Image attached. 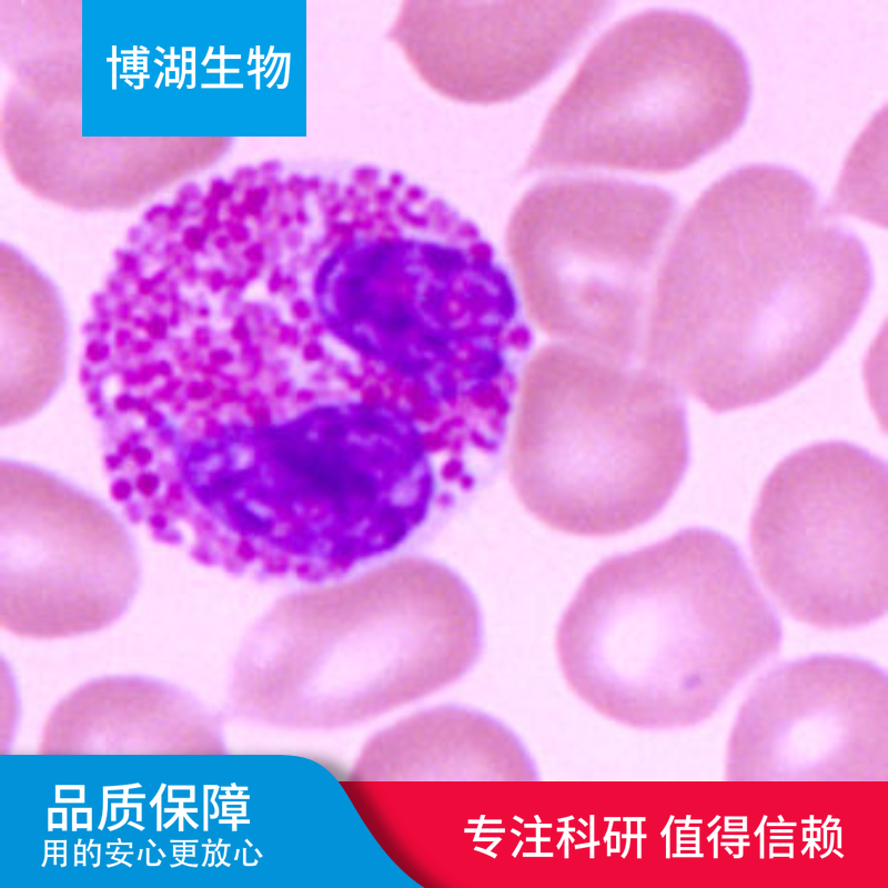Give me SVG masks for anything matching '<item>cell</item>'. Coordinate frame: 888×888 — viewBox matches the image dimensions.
I'll list each match as a JSON object with an SVG mask.
<instances>
[{
    "instance_id": "3957f363",
    "label": "cell",
    "mask_w": 888,
    "mask_h": 888,
    "mask_svg": "<svg viewBox=\"0 0 888 888\" xmlns=\"http://www.w3.org/2000/svg\"><path fill=\"white\" fill-rule=\"evenodd\" d=\"M750 98L745 54L718 24L690 11H642L589 50L526 170L676 172L726 143Z\"/></svg>"
},
{
    "instance_id": "7a4b0ae2",
    "label": "cell",
    "mask_w": 888,
    "mask_h": 888,
    "mask_svg": "<svg viewBox=\"0 0 888 888\" xmlns=\"http://www.w3.org/2000/svg\"><path fill=\"white\" fill-rule=\"evenodd\" d=\"M780 636L738 546L690 527L595 566L561 618L557 648L585 682L698 687L741 676Z\"/></svg>"
},
{
    "instance_id": "ba28073f",
    "label": "cell",
    "mask_w": 888,
    "mask_h": 888,
    "mask_svg": "<svg viewBox=\"0 0 888 888\" xmlns=\"http://www.w3.org/2000/svg\"><path fill=\"white\" fill-rule=\"evenodd\" d=\"M677 208L673 193L657 185L607 176L549 179L517 204L508 249L527 272L618 275L638 286Z\"/></svg>"
},
{
    "instance_id": "52a82bcc",
    "label": "cell",
    "mask_w": 888,
    "mask_h": 888,
    "mask_svg": "<svg viewBox=\"0 0 888 888\" xmlns=\"http://www.w3.org/2000/svg\"><path fill=\"white\" fill-rule=\"evenodd\" d=\"M606 1L433 2L413 22L415 54L443 93L488 104L556 70L608 12Z\"/></svg>"
},
{
    "instance_id": "8992f818",
    "label": "cell",
    "mask_w": 888,
    "mask_h": 888,
    "mask_svg": "<svg viewBox=\"0 0 888 888\" xmlns=\"http://www.w3.org/2000/svg\"><path fill=\"white\" fill-rule=\"evenodd\" d=\"M140 582L132 537L118 516L42 468L0 465V623L31 638L103 629Z\"/></svg>"
},
{
    "instance_id": "6da1fadb",
    "label": "cell",
    "mask_w": 888,
    "mask_h": 888,
    "mask_svg": "<svg viewBox=\"0 0 888 888\" xmlns=\"http://www.w3.org/2000/svg\"><path fill=\"white\" fill-rule=\"evenodd\" d=\"M871 285L867 249L808 179L743 165L700 194L670 241L646 360L713 412L757 405L826 362Z\"/></svg>"
},
{
    "instance_id": "9c48e42d",
    "label": "cell",
    "mask_w": 888,
    "mask_h": 888,
    "mask_svg": "<svg viewBox=\"0 0 888 888\" xmlns=\"http://www.w3.org/2000/svg\"><path fill=\"white\" fill-rule=\"evenodd\" d=\"M10 259L1 278V424L38 412L57 390L65 360V320L47 279Z\"/></svg>"
},
{
    "instance_id": "5b68a950",
    "label": "cell",
    "mask_w": 888,
    "mask_h": 888,
    "mask_svg": "<svg viewBox=\"0 0 888 888\" xmlns=\"http://www.w3.org/2000/svg\"><path fill=\"white\" fill-rule=\"evenodd\" d=\"M761 581L794 618L864 626L888 606V471L869 451L819 442L785 457L749 525Z\"/></svg>"
},
{
    "instance_id": "277c9868",
    "label": "cell",
    "mask_w": 888,
    "mask_h": 888,
    "mask_svg": "<svg viewBox=\"0 0 888 888\" xmlns=\"http://www.w3.org/2000/svg\"><path fill=\"white\" fill-rule=\"evenodd\" d=\"M689 462L679 390L633 372L615 405H527L519 411L508 472L523 506L571 535L606 537L653 519Z\"/></svg>"
}]
</instances>
